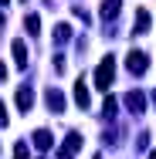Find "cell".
Returning <instances> with one entry per match:
<instances>
[{
  "mask_svg": "<svg viewBox=\"0 0 156 159\" xmlns=\"http://www.w3.org/2000/svg\"><path fill=\"white\" fill-rule=\"evenodd\" d=\"M112 78H116V61H112V58H105V61L95 68V88H98V92H105V88L112 85Z\"/></svg>",
  "mask_w": 156,
  "mask_h": 159,
  "instance_id": "obj_1",
  "label": "cell"
},
{
  "mask_svg": "<svg viewBox=\"0 0 156 159\" xmlns=\"http://www.w3.org/2000/svg\"><path fill=\"white\" fill-rule=\"evenodd\" d=\"M125 64H129V71H132V75H146V68H149V61H146V54H143V51H129Z\"/></svg>",
  "mask_w": 156,
  "mask_h": 159,
  "instance_id": "obj_2",
  "label": "cell"
},
{
  "mask_svg": "<svg viewBox=\"0 0 156 159\" xmlns=\"http://www.w3.org/2000/svg\"><path fill=\"white\" fill-rule=\"evenodd\" d=\"M51 142H54V135H51L48 129H37V132H34V146H37V152H48Z\"/></svg>",
  "mask_w": 156,
  "mask_h": 159,
  "instance_id": "obj_3",
  "label": "cell"
},
{
  "mask_svg": "<svg viewBox=\"0 0 156 159\" xmlns=\"http://www.w3.org/2000/svg\"><path fill=\"white\" fill-rule=\"evenodd\" d=\"M78 149H82V135H78V132H68V142L58 149V156H71V152H78Z\"/></svg>",
  "mask_w": 156,
  "mask_h": 159,
  "instance_id": "obj_4",
  "label": "cell"
},
{
  "mask_svg": "<svg viewBox=\"0 0 156 159\" xmlns=\"http://www.w3.org/2000/svg\"><path fill=\"white\" fill-rule=\"evenodd\" d=\"M125 105H129V112L139 115V112L146 108V95H143V92H129V95H125Z\"/></svg>",
  "mask_w": 156,
  "mask_h": 159,
  "instance_id": "obj_5",
  "label": "cell"
},
{
  "mask_svg": "<svg viewBox=\"0 0 156 159\" xmlns=\"http://www.w3.org/2000/svg\"><path fill=\"white\" fill-rule=\"evenodd\" d=\"M48 108H51L54 115H61V112H64V98H61L58 88H48Z\"/></svg>",
  "mask_w": 156,
  "mask_h": 159,
  "instance_id": "obj_6",
  "label": "cell"
},
{
  "mask_svg": "<svg viewBox=\"0 0 156 159\" xmlns=\"http://www.w3.org/2000/svg\"><path fill=\"white\" fill-rule=\"evenodd\" d=\"M31 105H34V92L24 85V88H17V108L21 112H31Z\"/></svg>",
  "mask_w": 156,
  "mask_h": 159,
  "instance_id": "obj_7",
  "label": "cell"
},
{
  "mask_svg": "<svg viewBox=\"0 0 156 159\" xmlns=\"http://www.w3.org/2000/svg\"><path fill=\"white\" fill-rule=\"evenodd\" d=\"M10 51H14V61H17V68H27V48H24V41H14L10 44Z\"/></svg>",
  "mask_w": 156,
  "mask_h": 159,
  "instance_id": "obj_8",
  "label": "cell"
},
{
  "mask_svg": "<svg viewBox=\"0 0 156 159\" xmlns=\"http://www.w3.org/2000/svg\"><path fill=\"white\" fill-rule=\"evenodd\" d=\"M119 7H122V0H102V7H98V10H102V17H105V20H112V17L119 14Z\"/></svg>",
  "mask_w": 156,
  "mask_h": 159,
  "instance_id": "obj_9",
  "label": "cell"
},
{
  "mask_svg": "<svg viewBox=\"0 0 156 159\" xmlns=\"http://www.w3.org/2000/svg\"><path fill=\"white\" fill-rule=\"evenodd\" d=\"M149 31V10H139V14H136V31L132 34H146Z\"/></svg>",
  "mask_w": 156,
  "mask_h": 159,
  "instance_id": "obj_10",
  "label": "cell"
},
{
  "mask_svg": "<svg viewBox=\"0 0 156 159\" xmlns=\"http://www.w3.org/2000/svg\"><path fill=\"white\" fill-rule=\"evenodd\" d=\"M75 102H78V105H82V108H88V88H85V85H82V81H78V85H75Z\"/></svg>",
  "mask_w": 156,
  "mask_h": 159,
  "instance_id": "obj_11",
  "label": "cell"
},
{
  "mask_svg": "<svg viewBox=\"0 0 156 159\" xmlns=\"http://www.w3.org/2000/svg\"><path fill=\"white\" fill-rule=\"evenodd\" d=\"M24 27H27V34H41V17H37V14H27Z\"/></svg>",
  "mask_w": 156,
  "mask_h": 159,
  "instance_id": "obj_12",
  "label": "cell"
},
{
  "mask_svg": "<svg viewBox=\"0 0 156 159\" xmlns=\"http://www.w3.org/2000/svg\"><path fill=\"white\" fill-rule=\"evenodd\" d=\"M68 37H71V27H68V24H58V27H54V41H58V44H64Z\"/></svg>",
  "mask_w": 156,
  "mask_h": 159,
  "instance_id": "obj_13",
  "label": "cell"
},
{
  "mask_svg": "<svg viewBox=\"0 0 156 159\" xmlns=\"http://www.w3.org/2000/svg\"><path fill=\"white\" fill-rule=\"evenodd\" d=\"M102 112H105V119H112V115H116V98H112V95H105V105H102Z\"/></svg>",
  "mask_w": 156,
  "mask_h": 159,
  "instance_id": "obj_14",
  "label": "cell"
},
{
  "mask_svg": "<svg viewBox=\"0 0 156 159\" xmlns=\"http://www.w3.org/2000/svg\"><path fill=\"white\" fill-rule=\"evenodd\" d=\"M7 125V108H3V105H0V129Z\"/></svg>",
  "mask_w": 156,
  "mask_h": 159,
  "instance_id": "obj_15",
  "label": "cell"
},
{
  "mask_svg": "<svg viewBox=\"0 0 156 159\" xmlns=\"http://www.w3.org/2000/svg\"><path fill=\"white\" fill-rule=\"evenodd\" d=\"M3 78H7V68H3V64H0V81H3Z\"/></svg>",
  "mask_w": 156,
  "mask_h": 159,
  "instance_id": "obj_16",
  "label": "cell"
},
{
  "mask_svg": "<svg viewBox=\"0 0 156 159\" xmlns=\"http://www.w3.org/2000/svg\"><path fill=\"white\" fill-rule=\"evenodd\" d=\"M0 27H3V17H0Z\"/></svg>",
  "mask_w": 156,
  "mask_h": 159,
  "instance_id": "obj_17",
  "label": "cell"
},
{
  "mask_svg": "<svg viewBox=\"0 0 156 159\" xmlns=\"http://www.w3.org/2000/svg\"><path fill=\"white\" fill-rule=\"evenodd\" d=\"M0 3H7V0H0Z\"/></svg>",
  "mask_w": 156,
  "mask_h": 159,
  "instance_id": "obj_18",
  "label": "cell"
}]
</instances>
